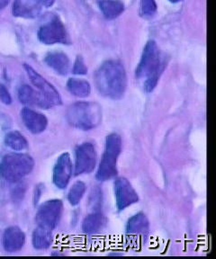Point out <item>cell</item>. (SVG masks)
I'll list each match as a JSON object with an SVG mask.
<instances>
[{
  "instance_id": "obj_1",
  "label": "cell",
  "mask_w": 216,
  "mask_h": 259,
  "mask_svg": "<svg viewBox=\"0 0 216 259\" xmlns=\"http://www.w3.org/2000/svg\"><path fill=\"white\" fill-rule=\"evenodd\" d=\"M99 93L111 99H121L127 87L126 72L120 61H108L103 63L95 75Z\"/></svg>"
},
{
  "instance_id": "obj_2",
  "label": "cell",
  "mask_w": 216,
  "mask_h": 259,
  "mask_svg": "<svg viewBox=\"0 0 216 259\" xmlns=\"http://www.w3.org/2000/svg\"><path fill=\"white\" fill-rule=\"evenodd\" d=\"M165 62L155 41L150 40L143 50V56L136 69V77L143 82V89L151 92L155 89Z\"/></svg>"
},
{
  "instance_id": "obj_3",
  "label": "cell",
  "mask_w": 216,
  "mask_h": 259,
  "mask_svg": "<svg viewBox=\"0 0 216 259\" xmlns=\"http://www.w3.org/2000/svg\"><path fill=\"white\" fill-rule=\"evenodd\" d=\"M66 119L74 128L90 131L101 123L102 111L97 103L79 102L69 106Z\"/></svg>"
},
{
  "instance_id": "obj_4",
  "label": "cell",
  "mask_w": 216,
  "mask_h": 259,
  "mask_svg": "<svg viewBox=\"0 0 216 259\" xmlns=\"http://www.w3.org/2000/svg\"><path fill=\"white\" fill-rule=\"evenodd\" d=\"M33 167L34 160L27 154H7L0 162V177L7 182H17L28 176Z\"/></svg>"
},
{
  "instance_id": "obj_5",
  "label": "cell",
  "mask_w": 216,
  "mask_h": 259,
  "mask_svg": "<svg viewBox=\"0 0 216 259\" xmlns=\"http://www.w3.org/2000/svg\"><path fill=\"white\" fill-rule=\"evenodd\" d=\"M122 150V139L117 134L106 137L105 150L98 166L97 179L99 181L110 180L117 175V159Z\"/></svg>"
},
{
  "instance_id": "obj_6",
  "label": "cell",
  "mask_w": 216,
  "mask_h": 259,
  "mask_svg": "<svg viewBox=\"0 0 216 259\" xmlns=\"http://www.w3.org/2000/svg\"><path fill=\"white\" fill-rule=\"evenodd\" d=\"M63 210V203L61 200H51L42 203L38 209L35 222L37 225L53 231L60 223Z\"/></svg>"
},
{
  "instance_id": "obj_7",
  "label": "cell",
  "mask_w": 216,
  "mask_h": 259,
  "mask_svg": "<svg viewBox=\"0 0 216 259\" xmlns=\"http://www.w3.org/2000/svg\"><path fill=\"white\" fill-rule=\"evenodd\" d=\"M38 37L45 45L69 42L65 26L58 16H53V19L41 26L38 32Z\"/></svg>"
},
{
  "instance_id": "obj_8",
  "label": "cell",
  "mask_w": 216,
  "mask_h": 259,
  "mask_svg": "<svg viewBox=\"0 0 216 259\" xmlns=\"http://www.w3.org/2000/svg\"><path fill=\"white\" fill-rule=\"evenodd\" d=\"M97 151L92 143H83L78 146L75 152V170L76 176L89 174L96 167Z\"/></svg>"
},
{
  "instance_id": "obj_9",
  "label": "cell",
  "mask_w": 216,
  "mask_h": 259,
  "mask_svg": "<svg viewBox=\"0 0 216 259\" xmlns=\"http://www.w3.org/2000/svg\"><path fill=\"white\" fill-rule=\"evenodd\" d=\"M114 195L119 210H125L132 204L138 202L137 192L126 178H119L114 181Z\"/></svg>"
},
{
  "instance_id": "obj_10",
  "label": "cell",
  "mask_w": 216,
  "mask_h": 259,
  "mask_svg": "<svg viewBox=\"0 0 216 259\" xmlns=\"http://www.w3.org/2000/svg\"><path fill=\"white\" fill-rule=\"evenodd\" d=\"M25 69L33 85L53 105V106L61 105V97L56 89L29 65L25 64Z\"/></svg>"
},
{
  "instance_id": "obj_11",
  "label": "cell",
  "mask_w": 216,
  "mask_h": 259,
  "mask_svg": "<svg viewBox=\"0 0 216 259\" xmlns=\"http://www.w3.org/2000/svg\"><path fill=\"white\" fill-rule=\"evenodd\" d=\"M72 176V163L69 153L61 154L53 167L54 185L60 189L67 187Z\"/></svg>"
},
{
  "instance_id": "obj_12",
  "label": "cell",
  "mask_w": 216,
  "mask_h": 259,
  "mask_svg": "<svg viewBox=\"0 0 216 259\" xmlns=\"http://www.w3.org/2000/svg\"><path fill=\"white\" fill-rule=\"evenodd\" d=\"M21 118L25 127L32 134H41L45 132L48 125V120L45 114L28 107H25L21 111Z\"/></svg>"
},
{
  "instance_id": "obj_13",
  "label": "cell",
  "mask_w": 216,
  "mask_h": 259,
  "mask_svg": "<svg viewBox=\"0 0 216 259\" xmlns=\"http://www.w3.org/2000/svg\"><path fill=\"white\" fill-rule=\"evenodd\" d=\"M25 243V234L20 228L9 227L5 231L2 237V245L9 253H16L21 250Z\"/></svg>"
},
{
  "instance_id": "obj_14",
  "label": "cell",
  "mask_w": 216,
  "mask_h": 259,
  "mask_svg": "<svg viewBox=\"0 0 216 259\" xmlns=\"http://www.w3.org/2000/svg\"><path fill=\"white\" fill-rule=\"evenodd\" d=\"M18 98L22 104L48 109L53 105L40 92H36L32 87L24 85L18 90Z\"/></svg>"
},
{
  "instance_id": "obj_15",
  "label": "cell",
  "mask_w": 216,
  "mask_h": 259,
  "mask_svg": "<svg viewBox=\"0 0 216 259\" xmlns=\"http://www.w3.org/2000/svg\"><path fill=\"white\" fill-rule=\"evenodd\" d=\"M150 224L146 215L139 212L128 221L126 224V233L133 239H143L147 236Z\"/></svg>"
},
{
  "instance_id": "obj_16",
  "label": "cell",
  "mask_w": 216,
  "mask_h": 259,
  "mask_svg": "<svg viewBox=\"0 0 216 259\" xmlns=\"http://www.w3.org/2000/svg\"><path fill=\"white\" fill-rule=\"evenodd\" d=\"M39 0H16L13 7L14 16L23 18H34L41 12Z\"/></svg>"
},
{
  "instance_id": "obj_17",
  "label": "cell",
  "mask_w": 216,
  "mask_h": 259,
  "mask_svg": "<svg viewBox=\"0 0 216 259\" xmlns=\"http://www.w3.org/2000/svg\"><path fill=\"white\" fill-rule=\"evenodd\" d=\"M46 64L54 69L58 74L66 75L69 72V60L64 53L60 52L50 53L45 57Z\"/></svg>"
},
{
  "instance_id": "obj_18",
  "label": "cell",
  "mask_w": 216,
  "mask_h": 259,
  "mask_svg": "<svg viewBox=\"0 0 216 259\" xmlns=\"http://www.w3.org/2000/svg\"><path fill=\"white\" fill-rule=\"evenodd\" d=\"M106 225V218L100 212H94L84 219L82 231L87 234H95L102 231Z\"/></svg>"
},
{
  "instance_id": "obj_19",
  "label": "cell",
  "mask_w": 216,
  "mask_h": 259,
  "mask_svg": "<svg viewBox=\"0 0 216 259\" xmlns=\"http://www.w3.org/2000/svg\"><path fill=\"white\" fill-rule=\"evenodd\" d=\"M32 242L33 247L38 250L48 248L53 242L52 231L38 226V228L33 231Z\"/></svg>"
},
{
  "instance_id": "obj_20",
  "label": "cell",
  "mask_w": 216,
  "mask_h": 259,
  "mask_svg": "<svg viewBox=\"0 0 216 259\" xmlns=\"http://www.w3.org/2000/svg\"><path fill=\"white\" fill-rule=\"evenodd\" d=\"M99 6L107 19H114L123 11V5L119 0H101Z\"/></svg>"
},
{
  "instance_id": "obj_21",
  "label": "cell",
  "mask_w": 216,
  "mask_h": 259,
  "mask_svg": "<svg viewBox=\"0 0 216 259\" xmlns=\"http://www.w3.org/2000/svg\"><path fill=\"white\" fill-rule=\"evenodd\" d=\"M5 144L15 151H22L25 150L28 147V142L24 135L17 132L12 131L9 132V134L5 137Z\"/></svg>"
},
{
  "instance_id": "obj_22",
  "label": "cell",
  "mask_w": 216,
  "mask_h": 259,
  "mask_svg": "<svg viewBox=\"0 0 216 259\" xmlns=\"http://www.w3.org/2000/svg\"><path fill=\"white\" fill-rule=\"evenodd\" d=\"M67 88L70 93L75 97H87L90 96L91 88L90 83L83 79L78 78H70L67 83Z\"/></svg>"
},
{
  "instance_id": "obj_23",
  "label": "cell",
  "mask_w": 216,
  "mask_h": 259,
  "mask_svg": "<svg viewBox=\"0 0 216 259\" xmlns=\"http://www.w3.org/2000/svg\"><path fill=\"white\" fill-rule=\"evenodd\" d=\"M87 186L81 181L75 183L68 194V201L71 205H78L86 193Z\"/></svg>"
},
{
  "instance_id": "obj_24",
  "label": "cell",
  "mask_w": 216,
  "mask_h": 259,
  "mask_svg": "<svg viewBox=\"0 0 216 259\" xmlns=\"http://www.w3.org/2000/svg\"><path fill=\"white\" fill-rule=\"evenodd\" d=\"M157 10L155 0H142L141 2V14L144 17H151Z\"/></svg>"
},
{
  "instance_id": "obj_25",
  "label": "cell",
  "mask_w": 216,
  "mask_h": 259,
  "mask_svg": "<svg viewBox=\"0 0 216 259\" xmlns=\"http://www.w3.org/2000/svg\"><path fill=\"white\" fill-rule=\"evenodd\" d=\"M73 73L74 74H77V75H85L88 73V68H87L86 64H85V62L83 61L81 57H78L77 60L75 61Z\"/></svg>"
},
{
  "instance_id": "obj_26",
  "label": "cell",
  "mask_w": 216,
  "mask_h": 259,
  "mask_svg": "<svg viewBox=\"0 0 216 259\" xmlns=\"http://www.w3.org/2000/svg\"><path fill=\"white\" fill-rule=\"evenodd\" d=\"M0 100L5 104L9 105L12 103V97L9 94V91L4 85H0Z\"/></svg>"
},
{
  "instance_id": "obj_27",
  "label": "cell",
  "mask_w": 216,
  "mask_h": 259,
  "mask_svg": "<svg viewBox=\"0 0 216 259\" xmlns=\"http://www.w3.org/2000/svg\"><path fill=\"white\" fill-rule=\"evenodd\" d=\"M40 1V3H41L42 6H45V7H51V6H53V3L55 2V0H39Z\"/></svg>"
},
{
  "instance_id": "obj_28",
  "label": "cell",
  "mask_w": 216,
  "mask_h": 259,
  "mask_svg": "<svg viewBox=\"0 0 216 259\" xmlns=\"http://www.w3.org/2000/svg\"><path fill=\"white\" fill-rule=\"evenodd\" d=\"M9 4V0H0V8H4Z\"/></svg>"
},
{
  "instance_id": "obj_29",
  "label": "cell",
  "mask_w": 216,
  "mask_h": 259,
  "mask_svg": "<svg viewBox=\"0 0 216 259\" xmlns=\"http://www.w3.org/2000/svg\"><path fill=\"white\" fill-rule=\"evenodd\" d=\"M170 2H173V3H178V2H180V1H182V0H169Z\"/></svg>"
}]
</instances>
